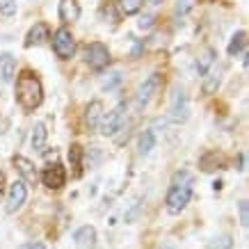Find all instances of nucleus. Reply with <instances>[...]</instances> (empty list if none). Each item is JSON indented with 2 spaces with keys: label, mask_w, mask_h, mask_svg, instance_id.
Segmentation results:
<instances>
[{
  "label": "nucleus",
  "mask_w": 249,
  "mask_h": 249,
  "mask_svg": "<svg viewBox=\"0 0 249 249\" xmlns=\"http://www.w3.org/2000/svg\"><path fill=\"white\" fill-rule=\"evenodd\" d=\"M16 101H18V106L25 112H35L41 106V101H44L41 80L30 69H23L21 73H18V78H16Z\"/></svg>",
  "instance_id": "f257e3e1"
},
{
  "label": "nucleus",
  "mask_w": 249,
  "mask_h": 249,
  "mask_svg": "<svg viewBox=\"0 0 249 249\" xmlns=\"http://www.w3.org/2000/svg\"><path fill=\"white\" fill-rule=\"evenodd\" d=\"M192 185H195V178L185 169L174 176L172 188L167 192V213L169 215H178L190 204V199H192Z\"/></svg>",
  "instance_id": "f03ea898"
},
{
  "label": "nucleus",
  "mask_w": 249,
  "mask_h": 249,
  "mask_svg": "<svg viewBox=\"0 0 249 249\" xmlns=\"http://www.w3.org/2000/svg\"><path fill=\"white\" fill-rule=\"evenodd\" d=\"M53 51L62 60H71L73 57V53H76V39H73L69 28H60L53 35Z\"/></svg>",
  "instance_id": "7ed1b4c3"
},
{
  "label": "nucleus",
  "mask_w": 249,
  "mask_h": 249,
  "mask_svg": "<svg viewBox=\"0 0 249 249\" xmlns=\"http://www.w3.org/2000/svg\"><path fill=\"white\" fill-rule=\"evenodd\" d=\"M160 85H162V76H160V73H151V76L144 80V85L140 87V94H137V98H135L137 110H144V107L151 103L153 96L158 94Z\"/></svg>",
  "instance_id": "20e7f679"
},
{
  "label": "nucleus",
  "mask_w": 249,
  "mask_h": 249,
  "mask_svg": "<svg viewBox=\"0 0 249 249\" xmlns=\"http://www.w3.org/2000/svg\"><path fill=\"white\" fill-rule=\"evenodd\" d=\"M126 124V103H119L112 112H107V117L101 121V133L106 137H112L117 130L124 128Z\"/></svg>",
  "instance_id": "39448f33"
},
{
  "label": "nucleus",
  "mask_w": 249,
  "mask_h": 249,
  "mask_svg": "<svg viewBox=\"0 0 249 249\" xmlns=\"http://www.w3.org/2000/svg\"><path fill=\"white\" fill-rule=\"evenodd\" d=\"M85 60H87V64H89V69H94V71H103V69L110 64V53H107V48L103 44L94 41V44L87 46Z\"/></svg>",
  "instance_id": "423d86ee"
},
{
  "label": "nucleus",
  "mask_w": 249,
  "mask_h": 249,
  "mask_svg": "<svg viewBox=\"0 0 249 249\" xmlns=\"http://www.w3.org/2000/svg\"><path fill=\"white\" fill-rule=\"evenodd\" d=\"M188 117H190L188 94L183 89H176L174 91V98H172V107H169V121L183 124V121H188Z\"/></svg>",
  "instance_id": "0eeeda50"
},
{
  "label": "nucleus",
  "mask_w": 249,
  "mask_h": 249,
  "mask_svg": "<svg viewBox=\"0 0 249 249\" xmlns=\"http://www.w3.org/2000/svg\"><path fill=\"white\" fill-rule=\"evenodd\" d=\"M41 183L51 190L64 188V183H67V169H64L60 162H53V165L44 167V172H41Z\"/></svg>",
  "instance_id": "6e6552de"
},
{
  "label": "nucleus",
  "mask_w": 249,
  "mask_h": 249,
  "mask_svg": "<svg viewBox=\"0 0 249 249\" xmlns=\"http://www.w3.org/2000/svg\"><path fill=\"white\" fill-rule=\"evenodd\" d=\"M25 199H28V188H25V183L23 181H14L12 183V188H9V195H7V206H5V211L12 215L25 204Z\"/></svg>",
  "instance_id": "1a4fd4ad"
},
{
  "label": "nucleus",
  "mask_w": 249,
  "mask_h": 249,
  "mask_svg": "<svg viewBox=\"0 0 249 249\" xmlns=\"http://www.w3.org/2000/svg\"><path fill=\"white\" fill-rule=\"evenodd\" d=\"M73 240H76L78 249H94L96 247V229L89 227V224H85V227H80L76 233H73Z\"/></svg>",
  "instance_id": "9d476101"
},
{
  "label": "nucleus",
  "mask_w": 249,
  "mask_h": 249,
  "mask_svg": "<svg viewBox=\"0 0 249 249\" xmlns=\"http://www.w3.org/2000/svg\"><path fill=\"white\" fill-rule=\"evenodd\" d=\"M51 39V28H48V23H37L30 32H28V37H25V46L30 48V46H41L46 44Z\"/></svg>",
  "instance_id": "9b49d317"
},
{
  "label": "nucleus",
  "mask_w": 249,
  "mask_h": 249,
  "mask_svg": "<svg viewBox=\"0 0 249 249\" xmlns=\"http://www.w3.org/2000/svg\"><path fill=\"white\" fill-rule=\"evenodd\" d=\"M16 73V60L12 53H0V80L12 83Z\"/></svg>",
  "instance_id": "f8f14e48"
},
{
  "label": "nucleus",
  "mask_w": 249,
  "mask_h": 249,
  "mask_svg": "<svg viewBox=\"0 0 249 249\" xmlns=\"http://www.w3.org/2000/svg\"><path fill=\"white\" fill-rule=\"evenodd\" d=\"M14 167L21 172V176L28 183H37V169H35V165H32L28 158H23V156H14Z\"/></svg>",
  "instance_id": "ddd939ff"
},
{
  "label": "nucleus",
  "mask_w": 249,
  "mask_h": 249,
  "mask_svg": "<svg viewBox=\"0 0 249 249\" xmlns=\"http://www.w3.org/2000/svg\"><path fill=\"white\" fill-rule=\"evenodd\" d=\"M60 18L64 23H73L80 18V5L76 0H62L60 2Z\"/></svg>",
  "instance_id": "4468645a"
},
{
  "label": "nucleus",
  "mask_w": 249,
  "mask_h": 249,
  "mask_svg": "<svg viewBox=\"0 0 249 249\" xmlns=\"http://www.w3.org/2000/svg\"><path fill=\"white\" fill-rule=\"evenodd\" d=\"M69 162H71L73 176L78 178L83 174V146L80 144H71V149H69Z\"/></svg>",
  "instance_id": "2eb2a0df"
},
{
  "label": "nucleus",
  "mask_w": 249,
  "mask_h": 249,
  "mask_svg": "<svg viewBox=\"0 0 249 249\" xmlns=\"http://www.w3.org/2000/svg\"><path fill=\"white\" fill-rule=\"evenodd\" d=\"M101 110H103V103L101 101H91L87 106V112H85V124L87 128H96L98 121H101Z\"/></svg>",
  "instance_id": "dca6fc26"
},
{
  "label": "nucleus",
  "mask_w": 249,
  "mask_h": 249,
  "mask_svg": "<svg viewBox=\"0 0 249 249\" xmlns=\"http://www.w3.org/2000/svg\"><path fill=\"white\" fill-rule=\"evenodd\" d=\"M215 48H206L204 53H201V57H199V62H196V73L199 76H206L208 73V69L215 64Z\"/></svg>",
  "instance_id": "f3484780"
},
{
  "label": "nucleus",
  "mask_w": 249,
  "mask_h": 249,
  "mask_svg": "<svg viewBox=\"0 0 249 249\" xmlns=\"http://www.w3.org/2000/svg\"><path fill=\"white\" fill-rule=\"evenodd\" d=\"M222 162H224V158H222V153H217V151L204 153V156H201V160H199V165H201V169H204V172H213V169H217Z\"/></svg>",
  "instance_id": "a211bd4d"
},
{
  "label": "nucleus",
  "mask_w": 249,
  "mask_h": 249,
  "mask_svg": "<svg viewBox=\"0 0 249 249\" xmlns=\"http://www.w3.org/2000/svg\"><path fill=\"white\" fill-rule=\"evenodd\" d=\"M245 44H247V32H245V30H238L233 37H231V41H229L227 53L231 55V57H235V55H238L242 48H245Z\"/></svg>",
  "instance_id": "6ab92c4d"
},
{
  "label": "nucleus",
  "mask_w": 249,
  "mask_h": 249,
  "mask_svg": "<svg viewBox=\"0 0 249 249\" xmlns=\"http://www.w3.org/2000/svg\"><path fill=\"white\" fill-rule=\"evenodd\" d=\"M153 149H156V133L149 128V130H144L142 137H140V153L146 156V153H151Z\"/></svg>",
  "instance_id": "aec40b11"
},
{
  "label": "nucleus",
  "mask_w": 249,
  "mask_h": 249,
  "mask_svg": "<svg viewBox=\"0 0 249 249\" xmlns=\"http://www.w3.org/2000/svg\"><path fill=\"white\" fill-rule=\"evenodd\" d=\"M46 135H48L46 126H44V124H37V126H35V133H32V149H37V151H44Z\"/></svg>",
  "instance_id": "412c9836"
},
{
  "label": "nucleus",
  "mask_w": 249,
  "mask_h": 249,
  "mask_svg": "<svg viewBox=\"0 0 249 249\" xmlns=\"http://www.w3.org/2000/svg\"><path fill=\"white\" fill-rule=\"evenodd\" d=\"M142 5H144V0H119L121 14H126V16L137 14V12L142 9Z\"/></svg>",
  "instance_id": "4be33fe9"
},
{
  "label": "nucleus",
  "mask_w": 249,
  "mask_h": 249,
  "mask_svg": "<svg viewBox=\"0 0 249 249\" xmlns=\"http://www.w3.org/2000/svg\"><path fill=\"white\" fill-rule=\"evenodd\" d=\"M219 80H222V76H219V71H213L211 76L206 78V83H204V91L206 94H215L219 87Z\"/></svg>",
  "instance_id": "5701e85b"
},
{
  "label": "nucleus",
  "mask_w": 249,
  "mask_h": 249,
  "mask_svg": "<svg viewBox=\"0 0 249 249\" xmlns=\"http://www.w3.org/2000/svg\"><path fill=\"white\" fill-rule=\"evenodd\" d=\"M208 249H233V240L229 235H219V238H213Z\"/></svg>",
  "instance_id": "b1692460"
},
{
  "label": "nucleus",
  "mask_w": 249,
  "mask_h": 249,
  "mask_svg": "<svg viewBox=\"0 0 249 249\" xmlns=\"http://www.w3.org/2000/svg\"><path fill=\"white\" fill-rule=\"evenodd\" d=\"M196 2H199V0H178V5H176V14H178V16L190 14V12L195 9Z\"/></svg>",
  "instance_id": "393cba45"
},
{
  "label": "nucleus",
  "mask_w": 249,
  "mask_h": 249,
  "mask_svg": "<svg viewBox=\"0 0 249 249\" xmlns=\"http://www.w3.org/2000/svg\"><path fill=\"white\" fill-rule=\"evenodd\" d=\"M0 12L5 16H14L16 14V0H0Z\"/></svg>",
  "instance_id": "a878e982"
},
{
  "label": "nucleus",
  "mask_w": 249,
  "mask_h": 249,
  "mask_svg": "<svg viewBox=\"0 0 249 249\" xmlns=\"http://www.w3.org/2000/svg\"><path fill=\"white\" fill-rule=\"evenodd\" d=\"M238 211H240V224L242 227H247L249 224V204L245 201V199L238 204Z\"/></svg>",
  "instance_id": "bb28decb"
},
{
  "label": "nucleus",
  "mask_w": 249,
  "mask_h": 249,
  "mask_svg": "<svg viewBox=\"0 0 249 249\" xmlns=\"http://www.w3.org/2000/svg\"><path fill=\"white\" fill-rule=\"evenodd\" d=\"M153 21H156V16H151V14L142 16V18H140V28H142V30H149L153 25Z\"/></svg>",
  "instance_id": "cd10ccee"
},
{
  "label": "nucleus",
  "mask_w": 249,
  "mask_h": 249,
  "mask_svg": "<svg viewBox=\"0 0 249 249\" xmlns=\"http://www.w3.org/2000/svg\"><path fill=\"white\" fill-rule=\"evenodd\" d=\"M119 80H121V73H112V80H110V83H106V87L110 89V87H114V85L119 83Z\"/></svg>",
  "instance_id": "c85d7f7f"
},
{
  "label": "nucleus",
  "mask_w": 249,
  "mask_h": 249,
  "mask_svg": "<svg viewBox=\"0 0 249 249\" xmlns=\"http://www.w3.org/2000/svg\"><path fill=\"white\" fill-rule=\"evenodd\" d=\"M23 249H46V247L41 245V242H30V245H25Z\"/></svg>",
  "instance_id": "c756f323"
},
{
  "label": "nucleus",
  "mask_w": 249,
  "mask_h": 249,
  "mask_svg": "<svg viewBox=\"0 0 249 249\" xmlns=\"http://www.w3.org/2000/svg\"><path fill=\"white\" fill-rule=\"evenodd\" d=\"M140 53H142V44H137L135 48H133V57H140Z\"/></svg>",
  "instance_id": "7c9ffc66"
},
{
  "label": "nucleus",
  "mask_w": 249,
  "mask_h": 249,
  "mask_svg": "<svg viewBox=\"0 0 249 249\" xmlns=\"http://www.w3.org/2000/svg\"><path fill=\"white\" fill-rule=\"evenodd\" d=\"M2 185H5V174L0 172V190H2Z\"/></svg>",
  "instance_id": "2f4dec72"
},
{
  "label": "nucleus",
  "mask_w": 249,
  "mask_h": 249,
  "mask_svg": "<svg viewBox=\"0 0 249 249\" xmlns=\"http://www.w3.org/2000/svg\"><path fill=\"white\" fill-rule=\"evenodd\" d=\"M149 2H151V5H160V2H162V0H149Z\"/></svg>",
  "instance_id": "473e14b6"
}]
</instances>
